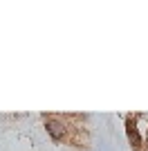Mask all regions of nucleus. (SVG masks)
Segmentation results:
<instances>
[{
    "label": "nucleus",
    "instance_id": "f257e3e1",
    "mask_svg": "<svg viewBox=\"0 0 148 151\" xmlns=\"http://www.w3.org/2000/svg\"><path fill=\"white\" fill-rule=\"evenodd\" d=\"M47 133H49L54 140H61L63 135H65V126H63L61 122H56V120H49V122H47Z\"/></svg>",
    "mask_w": 148,
    "mask_h": 151
}]
</instances>
